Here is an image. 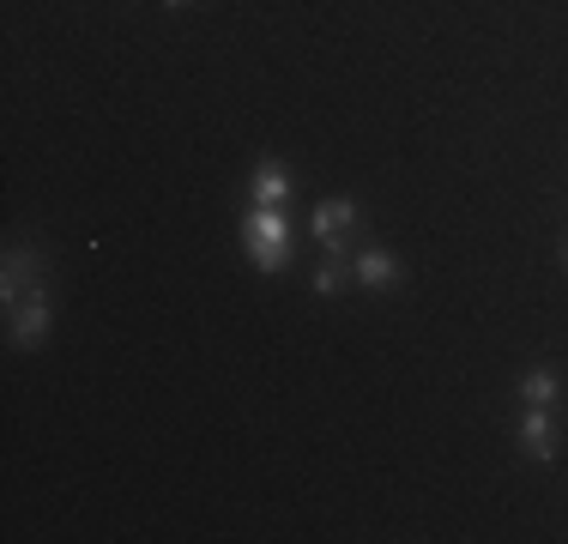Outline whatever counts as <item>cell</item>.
<instances>
[{
	"label": "cell",
	"mask_w": 568,
	"mask_h": 544,
	"mask_svg": "<svg viewBox=\"0 0 568 544\" xmlns=\"http://www.w3.org/2000/svg\"><path fill=\"white\" fill-rule=\"evenodd\" d=\"M248 261L261 272H278L291 261V224H284L278 206H254L248 212Z\"/></svg>",
	"instance_id": "obj_1"
},
{
	"label": "cell",
	"mask_w": 568,
	"mask_h": 544,
	"mask_svg": "<svg viewBox=\"0 0 568 544\" xmlns=\"http://www.w3.org/2000/svg\"><path fill=\"white\" fill-rule=\"evenodd\" d=\"M520 447L532 460H557V405H526L520 417Z\"/></svg>",
	"instance_id": "obj_2"
},
{
	"label": "cell",
	"mask_w": 568,
	"mask_h": 544,
	"mask_svg": "<svg viewBox=\"0 0 568 544\" xmlns=\"http://www.w3.org/2000/svg\"><path fill=\"white\" fill-rule=\"evenodd\" d=\"M43 339H49V303H43V291H37V296H24V303H12V345L37 351Z\"/></svg>",
	"instance_id": "obj_3"
},
{
	"label": "cell",
	"mask_w": 568,
	"mask_h": 544,
	"mask_svg": "<svg viewBox=\"0 0 568 544\" xmlns=\"http://www.w3.org/2000/svg\"><path fill=\"white\" fill-rule=\"evenodd\" d=\"M351 224H357V206L351 200H327V206H315V236L327 242V249H339L351 236Z\"/></svg>",
	"instance_id": "obj_4"
},
{
	"label": "cell",
	"mask_w": 568,
	"mask_h": 544,
	"mask_svg": "<svg viewBox=\"0 0 568 544\" xmlns=\"http://www.w3.org/2000/svg\"><path fill=\"white\" fill-rule=\"evenodd\" d=\"M31 272H37L31 249H12V254H7V272H0V291H7V303H24V296H37Z\"/></svg>",
	"instance_id": "obj_5"
},
{
	"label": "cell",
	"mask_w": 568,
	"mask_h": 544,
	"mask_svg": "<svg viewBox=\"0 0 568 544\" xmlns=\"http://www.w3.org/2000/svg\"><path fill=\"white\" fill-rule=\"evenodd\" d=\"M351 272H357L363 284H369V291H387V284H399V261L387 249H369V254H357V261H351Z\"/></svg>",
	"instance_id": "obj_6"
},
{
	"label": "cell",
	"mask_w": 568,
	"mask_h": 544,
	"mask_svg": "<svg viewBox=\"0 0 568 544\" xmlns=\"http://www.w3.org/2000/svg\"><path fill=\"white\" fill-rule=\"evenodd\" d=\"M248 194H254V206H284V194H291V175H284L278 163H261Z\"/></svg>",
	"instance_id": "obj_7"
},
{
	"label": "cell",
	"mask_w": 568,
	"mask_h": 544,
	"mask_svg": "<svg viewBox=\"0 0 568 544\" xmlns=\"http://www.w3.org/2000/svg\"><path fill=\"white\" fill-rule=\"evenodd\" d=\"M520 400H526V405H557V400H562L557 370H526V375H520Z\"/></svg>",
	"instance_id": "obj_8"
},
{
	"label": "cell",
	"mask_w": 568,
	"mask_h": 544,
	"mask_svg": "<svg viewBox=\"0 0 568 544\" xmlns=\"http://www.w3.org/2000/svg\"><path fill=\"white\" fill-rule=\"evenodd\" d=\"M345 254L339 249H327V261H321V272H315V296H339L345 291Z\"/></svg>",
	"instance_id": "obj_9"
},
{
	"label": "cell",
	"mask_w": 568,
	"mask_h": 544,
	"mask_svg": "<svg viewBox=\"0 0 568 544\" xmlns=\"http://www.w3.org/2000/svg\"><path fill=\"white\" fill-rule=\"evenodd\" d=\"M164 7H182V0H164Z\"/></svg>",
	"instance_id": "obj_10"
},
{
	"label": "cell",
	"mask_w": 568,
	"mask_h": 544,
	"mask_svg": "<svg viewBox=\"0 0 568 544\" xmlns=\"http://www.w3.org/2000/svg\"><path fill=\"white\" fill-rule=\"evenodd\" d=\"M562 266H568V249H562Z\"/></svg>",
	"instance_id": "obj_11"
}]
</instances>
